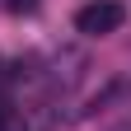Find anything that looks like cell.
<instances>
[{
  "mask_svg": "<svg viewBox=\"0 0 131 131\" xmlns=\"http://www.w3.org/2000/svg\"><path fill=\"white\" fill-rule=\"evenodd\" d=\"M122 24H126V5L122 0H89V5L75 14V28L84 33V38H108V33H117Z\"/></svg>",
  "mask_w": 131,
  "mask_h": 131,
  "instance_id": "6da1fadb",
  "label": "cell"
},
{
  "mask_svg": "<svg viewBox=\"0 0 131 131\" xmlns=\"http://www.w3.org/2000/svg\"><path fill=\"white\" fill-rule=\"evenodd\" d=\"M84 66H89V56H84V52L66 47V52L56 56V66L42 75V80H47V98H66V94L80 84V80H84Z\"/></svg>",
  "mask_w": 131,
  "mask_h": 131,
  "instance_id": "7a4b0ae2",
  "label": "cell"
},
{
  "mask_svg": "<svg viewBox=\"0 0 131 131\" xmlns=\"http://www.w3.org/2000/svg\"><path fill=\"white\" fill-rule=\"evenodd\" d=\"M0 131H28V122H24L14 108H5V112H0Z\"/></svg>",
  "mask_w": 131,
  "mask_h": 131,
  "instance_id": "3957f363",
  "label": "cell"
},
{
  "mask_svg": "<svg viewBox=\"0 0 131 131\" xmlns=\"http://www.w3.org/2000/svg\"><path fill=\"white\" fill-rule=\"evenodd\" d=\"M38 5H42V0H5V9H9V14H33Z\"/></svg>",
  "mask_w": 131,
  "mask_h": 131,
  "instance_id": "277c9868",
  "label": "cell"
},
{
  "mask_svg": "<svg viewBox=\"0 0 131 131\" xmlns=\"http://www.w3.org/2000/svg\"><path fill=\"white\" fill-rule=\"evenodd\" d=\"M108 131H131V117H126V122H117V126H108Z\"/></svg>",
  "mask_w": 131,
  "mask_h": 131,
  "instance_id": "5b68a950",
  "label": "cell"
},
{
  "mask_svg": "<svg viewBox=\"0 0 131 131\" xmlns=\"http://www.w3.org/2000/svg\"><path fill=\"white\" fill-rule=\"evenodd\" d=\"M5 108H9V103H0V112H5Z\"/></svg>",
  "mask_w": 131,
  "mask_h": 131,
  "instance_id": "8992f818",
  "label": "cell"
}]
</instances>
